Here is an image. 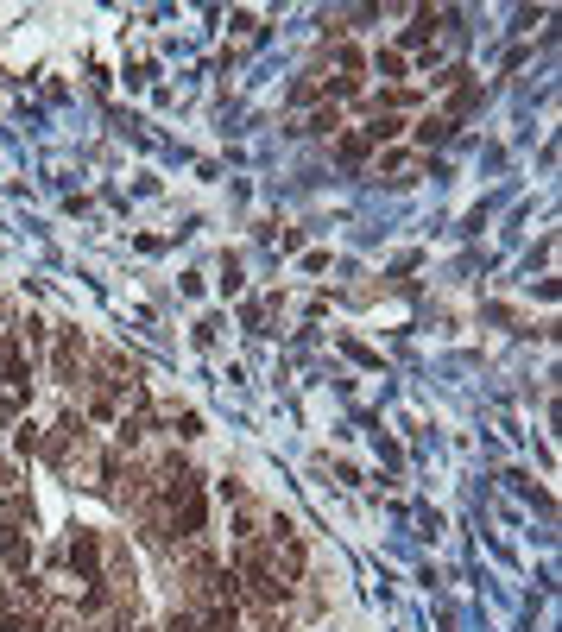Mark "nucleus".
Listing matches in <instances>:
<instances>
[{
    "instance_id": "5",
    "label": "nucleus",
    "mask_w": 562,
    "mask_h": 632,
    "mask_svg": "<svg viewBox=\"0 0 562 632\" xmlns=\"http://www.w3.org/2000/svg\"><path fill=\"white\" fill-rule=\"evenodd\" d=\"M0 557H7L13 569H26V563H32V550L19 544V531H13V525H0Z\"/></svg>"
},
{
    "instance_id": "1",
    "label": "nucleus",
    "mask_w": 562,
    "mask_h": 632,
    "mask_svg": "<svg viewBox=\"0 0 562 632\" xmlns=\"http://www.w3.org/2000/svg\"><path fill=\"white\" fill-rule=\"evenodd\" d=\"M165 500H171V519H177V538H196L203 531V481H196L190 468H171V481H165Z\"/></svg>"
},
{
    "instance_id": "9",
    "label": "nucleus",
    "mask_w": 562,
    "mask_h": 632,
    "mask_svg": "<svg viewBox=\"0 0 562 632\" xmlns=\"http://www.w3.org/2000/svg\"><path fill=\"white\" fill-rule=\"evenodd\" d=\"M417 140H424V146L430 140H449V121H424V127H417Z\"/></svg>"
},
{
    "instance_id": "2",
    "label": "nucleus",
    "mask_w": 562,
    "mask_h": 632,
    "mask_svg": "<svg viewBox=\"0 0 562 632\" xmlns=\"http://www.w3.org/2000/svg\"><path fill=\"white\" fill-rule=\"evenodd\" d=\"M240 576H247V588H253L259 601H285V595H291V588L278 582V563H266L259 550H247V557H240Z\"/></svg>"
},
{
    "instance_id": "10",
    "label": "nucleus",
    "mask_w": 562,
    "mask_h": 632,
    "mask_svg": "<svg viewBox=\"0 0 562 632\" xmlns=\"http://www.w3.org/2000/svg\"><path fill=\"white\" fill-rule=\"evenodd\" d=\"M165 632H196V614H171V626Z\"/></svg>"
},
{
    "instance_id": "8",
    "label": "nucleus",
    "mask_w": 562,
    "mask_h": 632,
    "mask_svg": "<svg viewBox=\"0 0 562 632\" xmlns=\"http://www.w3.org/2000/svg\"><path fill=\"white\" fill-rule=\"evenodd\" d=\"M379 76H405V51H379Z\"/></svg>"
},
{
    "instance_id": "6",
    "label": "nucleus",
    "mask_w": 562,
    "mask_h": 632,
    "mask_svg": "<svg viewBox=\"0 0 562 632\" xmlns=\"http://www.w3.org/2000/svg\"><path fill=\"white\" fill-rule=\"evenodd\" d=\"M335 158H341V165H360V158H367V133H341Z\"/></svg>"
},
{
    "instance_id": "3",
    "label": "nucleus",
    "mask_w": 562,
    "mask_h": 632,
    "mask_svg": "<svg viewBox=\"0 0 562 632\" xmlns=\"http://www.w3.org/2000/svg\"><path fill=\"white\" fill-rule=\"evenodd\" d=\"M70 569L83 582H102V538H95V531H76L70 538Z\"/></svg>"
},
{
    "instance_id": "7",
    "label": "nucleus",
    "mask_w": 562,
    "mask_h": 632,
    "mask_svg": "<svg viewBox=\"0 0 562 632\" xmlns=\"http://www.w3.org/2000/svg\"><path fill=\"white\" fill-rule=\"evenodd\" d=\"M398 133H405V121H398V114H379V121L367 127V146H379V140H398Z\"/></svg>"
},
{
    "instance_id": "4",
    "label": "nucleus",
    "mask_w": 562,
    "mask_h": 632,
    "mask_svg": "<svg viewBox=\"0 0 562 632\" xmlns=\"http://www.w3.org/2000/svg\"><path fill=\"white\" fill-rule=\"evenodd\" d=\"M0 380L13 392H26V354H19V342H0Z\"/></svg>"
}]
</instances>
